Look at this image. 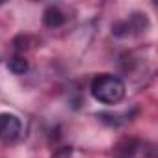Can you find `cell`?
Wrapping results in <instances>:
<instances>
[{"label": "cell", "instance_id": "obj_4", "mask_svg": "<svg viewBox=\"0 0 158 158\" xmlns=\"http://www.w3.org/2000/svg\"><path fill=\"white\" fill-rule=\"evenodd\" d=\"M67 21V15L61 11V8H58V6H48L47 10H45V13H43V23H45V26H48V28H58V26H61L63 23Z\"/></svg>", "mask_w": 158, "mask_h": 158}, {"label": "cell", "instance_id": "obj_2", "mask_svg": "<svg viewBox=\"0 0 158 158\" xmlns=\"http://www.w3.org/2000/svg\"><path fill=\"white\" fill-rule=\"evenodd\" d=\"M115 158H156L154 145L143 139H123L115 147Z\"/></svg>", "mask_w": 158, "mask_h": 158}, {"label": "cell", "instance_id": "obj_1", "mask_svg": "<svg viewBox=\"0 0 158 158\" xmlns=\"http://www.w3.org/2000/svg\"><path fill=\"white\" fill-rule=\"evenodd\" d=\"M127 86L119 76L101 74L91 82V95L102 104H117L125 99Z\"/></svg>", "mask_w": 158, "mask_h": 158}, {"label": "cell", "instance_id": "obj_3", "mask_svg": "<svg viewBox=\"0 0 158 158\" xmlns=\"http://www.w3.org/2000/svg\"><path fill=\"white\" fill-rule=\"evenodd\" d=\"M23 125L21 119L13 114H0V139L4 141H15L21 136Z\"/></svg>", "mask_w": 158, "mask_h": 158}, {"label": "cell", "instance_id": "obj_6", "mask_svg": "<svg viewBox=\"0 0 158 158\" xmlns=\"http://www.w3.org/2000/svg\"><path fill=\"white\" fill-rule=\"evenodd\" d=\"M71 154H73V149L71 147H60V149L54 151L52 158H71Z\"/></svg>", "mask_w": 158, "mask_h": 158}, {"label": "cell", "instance_id": "obj_5", "mask_svg": "<svg viewBox=\"0 0 158 158\" xmlns=\"http://www.w3.org/2000/svg\"><path fill=\"white\" fill-rule=\"evenodd\" d=\"M8 69L13 73V74H24L28 71V61L21 56H15L8 61Z\"/></svg>", "mask_w": 158, "mask_h": 158}]
</instances>
